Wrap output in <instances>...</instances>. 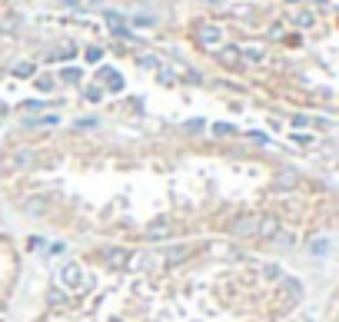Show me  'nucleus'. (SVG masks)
Masks as SVG:
<instances>
[{
  "label": "nucleus",
  "mask_w": 339,
  "mask_h": 322,
  "mask_svg": "<svg viewBox=\"0 0 339 322\" xmlns=\"http://www.w3.org/2000/svg\"><path fill=\"white\" fill-rule=\"evenodd\" d=\"M63 279H67V286H74L76 289V283H80V279H83V272H80V266H63Z\"/></svg>",
  "instance_id": "1"
},
{
  "label": "nucleus",
  "mask_w": 339,
  "mask_h": 322,
  "mask_svg": "<svg viewBox=\"0 0 339 322\" xmlns=\"http://www.w3.org/2000/svg\"><path fill=\"white\" fill-rule=\"evenodd\" d=\"M103 256H107V259H116V263H127V259H130L123 249H103Z\"/></svg>",
  "instance_id": "2"
},
{
  "label": "nucleus",
  "mask_w": 339,
  "mask_h": 322,
  "mask_svg": "<svg viewBox=\"0 0 339 322\" xmlns=\"http://www.w3.org/2000/svg\"><path fill=\"white\" fill-rule=\"evenodd\" d=\"M203 40H207V43H220V30H216V27L203 30Z\"/></svg>",
  "instance_id": "3"
},
{
  "label": "nucleus",
  "mask_w": 339,
  "mask_h": 322,
  "mask_svg": "<svg viewBox=\"0 0 339 322\" xmlns=\"http://www.w3.org/2000/svg\"><path fill=\"white\" fill-rule=\"evenodd\" d=\"M63 80H70V83H76V80H80V70H74V67H67V70H63Z\"/></svg>",
  "instance_id": "4"
},
{
  "label": "nucleus",
  "mask_w": 339,
  "mask_h": 322,
  "mask_svg": "<svg viewBox=\"0 0 339 322\" xmlns=\"http://www.w3.org/2000/svg\"><path fill=\"white\" fill-rule=\"evenodd\" d=\"M14 73H17V76H30V73H34V63H20Z\"/></svg>",
  "instance_id": "5"
},
{
  "label": "nucleus",
  "mask_w": 339,
  "mask_h": 322,
  "mask_svg": "<svg viewBox=\"0 0 339 322\" xmlns=\"http://www.w3.org/2000/svg\"><path fill=\"white\" fill-rule=\"evenodd\" d=\"M43 203H47V199H30V203H27V213H34V216H37Z\"/></svg>",
  "instance_id": "6"
},
{
  "label": "nucleus",
  "mask_w": 339,
  "mask_h": 322,
  "mask_svg": "<svg viewBox=\"0 0 339 322\" xmlns=\"http://www.w3.org/2000/svg\"><path fill=\"white\" fill-rule=\"evenodd\" d=\"M50 303H54V305H56V309H60V305L67 303V296H63V292H54V296H50Z\"/></svg>",
  "instance_id": "7"
}]
</instances>
